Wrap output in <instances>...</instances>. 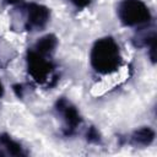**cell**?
<instances>
[{
	"mask_svg": "<svg viewBox=\"0 0 157 157\" xmlns=\"http://www.w3.org/2000/svg\"><path fill=\"white\" fill-rule=\"evenodd\" d=\"M26 60L28 74L34 81H37L38 83H45L50 80L54 65L50 61L49 56L43 55L32 48L27 52Z\"/></svg>",
	"mask_w": 157,
	"mask_h": 157,
	"instance_id": "obj_3",
	"label": "cell"
},
{
	"mask_svg": "<svg viewBox=\"0 0 157 157\" xmlns=\"http://www.w3.org/2000/svg\"><path fill=\"white\" fill-rule=\"evenodd\" d=\"M6 4L16 5V4H21V0H6Z\"/></svg>",
	"mask_w": 157,
	"mask_h": 157,
	"instance_id": "obj_11",
	"label": "cell"
},
{
	"mask_svg": "<svg viewBox=\"0 0 157 157\" xmlns=\"http://www.w3.org/2000/svg\"><path fill=\"white\" fill-rule=\"evenodd\" d=\"M91 66L94 71L107 75L114 72L121 61L119 45L112 37H103L94 42L90 54Z\"/></svg>",
	"mask_w": 157,
	"mask_h": 157,
	"instance_id": "obj_1",
	"label": "cell"
},
{
	"mask_svg": "<svg viewBox=\"0 0 157 157\" xmlns=\"http://www.w3.org/2000/svg\"><path fill=\"white\" fill-rule=\"evenodd\" d=\"M118 17L124 26H142L151 21V12L142 0H123L118 6Z\"/></svg>",
	"mask_w": 157,
	"mask_h": 157,
	"instance_id": "obj_2",
	"label": "cell"
},
{
	"mask_svg": "<svg viewBox=\"0 0 157 157\" xmlns=\"http://www.w3.org/2000/svg\"><path fill=\"white\" fill-rule=\"evenodd\" d=\"M0 156H26V152L11 136L0 134Z\"/></svg>",
	"mask_w": 157,
	"mask_h": 157,
	"instance_id": "obj_6",
	"label": "cell"
},
{
	"mask_svg": "<svg viewBox=\"0 0 157 157\" xmlns=\"http://www.w3.org/2000/svg\"><path fill=\"white\" fill-rule=\"evenodd\" d=\"M56 45H58V38H56L54 34L49 33V34H45V36H43L42 38H39V39L37 40V43L34 44L33 49L37 50L38 53L43 54V55L49 56V55H52L53 52L55 50Z\"/></svg>",
	"mask_w": 157,
	"mask_h": 157,
	"instance_id": "obj_8",
	"label": "cell"
},
{
	"mask_svg": "<svg viewBox=\"0 0 157 157\" xmlns=\"http://www.w3.org/2000/svg\"><path fill=\"white\" fill-rule=\"evenodd\" d=\"M67 1L71 2L77 9H85V7H87L91 4L92 0H67Z\"/></svg>",
	"mask_w": 157,
	"mask_h": 157,
	"instance_id": "obj_10",
	"label": "cell"
},
{
	"mask_svg": "<svg viewBox=\"0 0 157 157\" xmlns=\"http://www.w3.org/2000/svg\"><path fill=\"white\" fill-rule=\"evenodd\" d=\"M86 139H87V141L91 142V144H99V142H101V135H99L98 130H97L94 126H91V128L87 130Z\"/></svg>",
	"mask_w": 157,
	"mask_h": 157,
	"instance_id": "obj_9",
	"label": "cell"
},
{
	"mask_svg": "<svg viewBox=\"0 0 157 157\" xmlns=\"http://www.w3.org/2000/svg\"><path fill=\"white\" fill-rule=\"evenodd\" d=\"M155 140V131L150 126H142L135 130L130 136V142L134 146H142L146 147L151 145Z\"/></svg>",
	"mask_w": 157,
	"mask_h": 157,
	"instance_id": "obj_7",
	"label": "cell"
},
{
	"mask_svg": "<svg viewBox=\"0 0 157 157\" xmlns=\"http://www.w3.org/2000/svg\"><path fill=\"white\" fill-rule=\"evenodd\" d=\"M2 94H4V86H2V82L0 81V98L2 97Z\"/></svg>",
	"mask_w": 157,
	"mask_h": 157,
	"instance_id": "obj_12",
	"label": "cell"
},
{
	"mask_svg": "<svg viewBox=\"0 0 157 157\" xmlns=\"http://www.w3.org/2000/svg\"><path fill=\"white\" fill-rule=\"evenodd\" d=\"M55 109L58 112V114L63 118L64 121V135L65 136H70L72 135L76 129L80 126V124L82 123V118L77 110V108L66 98L61 97L56 101L55 103Z\"/></svg>",
	"mask_w": 157,
	"mask_h": 157,
	"instance_id": "obj_4",
	"label": "cell"
},
{
	"mask_svg": "<svg viewBox=\"0 0 157 157\" xmlns=\"http://www.w3.org/2000/svg\"><path fill=\"white\" fill-rule=\"evenodd\" d=\"M23 7L26 10V29L39 31L45 27L50 17V11L47 6L37 2H29L25 4Z\"/></svg>",
	"mask_w": 157,
	"mask_h": 157,
	"instance_id": "obj_5",
	"label": "cell"
}]
</instances>
